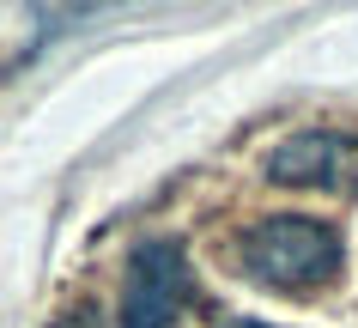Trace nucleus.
I'll return each instance as SVG.
<instances>
[{
	"label": "nucleus",
	"mask_w": 358,
	"mask_h": 328,
	"mask_svg": "<svg viewBox=\"0 0 358 328\" xmlns=\"http://www.w3.org/2000/svg\"><path fill=\"white\" fill-rule=\"evenodd\" d=\"M189 298V262L170 237H146L128 255V280H122V328H170L176 310Z\"/></svg>",
	"instance_id": "obj_2"
},
{
	"label": "nucleus",
	"mask_w": 358,
	"mask_h": 328,
	"mask_svg": "<svg viewBox=\"0 0 358 328\" xmlns=\"http://www.w3.org/2000/svg\"><path fill=\"white\" fill-rule=\"evenodd\" d=\"M231 328H273V322H231Z\"/></svg>",
	"instance_id": "obj_4"
},
{
	"label": "nucleus",
	"mask_w": 358,
	"mask_h": 328,
	"mask_svg": "<svg viewBox=\"0 0 358 328\" xmlns=\"http://www.w3.org/2000/svg\"><path fill=\"white\" fill-rule=\"evenodd\" d=\"M346 262V243H340L334 225H322L310 213H267V219H249L237 231V268L267 292H322Z\"/></svg>",
	"instance_id": "obj_1"
},
{
	"label": "nucleus",
	"mask_w": 358,
	"mask_h": 328,
	"mask_svg": "<svg viewBox=\"0 0 358 328\" xmlns=\"http://www.w3.org/2000/svg\"><path fill=\"white\" fill-rule=\"evenodd\" d=\"M267 176L285 189H322V194L358 189V140L340 128H303L267 152Z\"/></svg>",
	"instance_id": "obj_3"
}]
</instances>
